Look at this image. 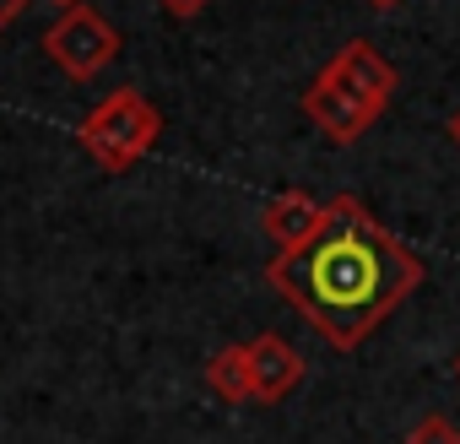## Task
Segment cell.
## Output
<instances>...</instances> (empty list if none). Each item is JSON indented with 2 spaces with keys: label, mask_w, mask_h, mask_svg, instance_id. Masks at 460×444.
<instances>
[{
  "label": "cell",
  "mask_w": 460,
  "mask_h": 444,
  "mask_svg": "<svg viewBox=\"0 0 460 444\" xmlns=\"http://www.w3.org/2000/svg\"><path fill=\"white\" fill-rule=\"evenodd\" d=\"M266 282L309 320L325 347L352 352L428 282V266L358 195H336L325 228L304 250L271 255Z\"/></svg>",
  "instance_id": "6da1fadb"
},
{
  "label": "cell",
  "mask_w": 460,
  "mask_h": 444,
  "mask_svg": "<svg viewBox=\"0 0 460 444\" xmlns=\"http://www.w3.org/2000/svg\"><path fill=\"white\" fill-rule=\"evenodd\" d=\"M163 136V109L141 93V87H114L103 103L87 109V120L76 125L82 152L103 168V173H130Z\"/></svg>",
  "instance_id": "7a4b0ae2"
},
{
  "label": "cell",
  "mask_w": 460,
  "mask_h": 444,
  "mask_svg": "<svg viewBox=\"0 0 460 444\" xmlns=\"http://www.w3.org/2000/svg\"><path fill=\"white\" fill-rule=\"evenodd\" d=\"M44 55H49V66H60L71 82H93V76H103L114 60H119V49H125V39H119V28L103 17V12H93L87 0H76V6H66L49 28H44Z\"/></svg>",
  "instance_id": "3957f363"
},
{
  "label": "cell",
  "mask_w": 460,
  "mask_h": 444,
  "mask_svg": "<svg viewBox=\"0 0 460 444\" xmlns=\"http://www.w3.org/2000/svg\"><path fill=\"white\" fill-rule=\"evenodd\" d=\"M304 120H309L314 130H325L331 141H341V147H347V141H358V136L379 120V109H368L358 93H347V87L320 66V76L304 87Z\"/></svg>",
  "instance_id": "277c9868"
},
{
  "label": "cell",
  "mask_w": 460,
  "mask_h": 444,
  "mask_svg": "<svg viewBox=\"0 0 460 444\" xmlns=\"http://www.w3.org/2000/svg\"><path fill=\"white\" fill-rule=\"evenodd\" d=\"M325 71L347 87V93H358L368 109H390V98H395V87H401V76H395V66L368 44V39H352V44H341L331 60H325Z\"/></svg>",
  "instance_id": "5b68a950"
},
{
  "label": "cell",
  "mask_w": 460,
  "mask_h": 444,
  "mask_svg": "<svg viewBox=\"0 0 460 444\" xmlns=\"http://www.w3.org/2000/svg\"><path fill=\"white\" fill-rule=\"evenodd\" d=\"M250 347V385H255V406H282L298 385H304V352L277 336V331H261Z\"/></svg>",
  "instance_id": "8992f818"
},
{
  "label": "cell",
  "mask_w": 460,
  "mask_h": 444,
  "mask_svg": "<svg viewBox=\"0 0 460 444\" xmlns=\"http://www.w3.org/2000/svg\"><path fill=\"white\" fill-rule=\"evenodd\" d=\"M325 217H331V200H320L309 190H282L261 211V234L277 244V255H293V250H304L325 228Z\"/></svg>",
  "instance_id": "52a82bcc"
},
{
  "label": "cell",
  "mask_w": 460,
  "mask_h": 444,
  "mask_svg": "<svg viewBox=\"0 0 460 444\" xmlns=\"http://www.w3.org/2000/svg\"><path fill=\"white\" fill-rule=\"evenodd\" d=\"M206 390L227 406H244L255 401V385H250V347L244 342H227L206 358Z\"/></svg>",
  "instance_id": "ba28073f"
},
{
  "label": "cell",
  "mask_w": 460,
  "mask_h": 444,
  "mask_svg": "<svg viewBox=\"0 0 460 444\" xmlns=\"http://www.w3.org/2000/svg\"><path fill=\"white\" fill-rule=\"evenodd\" d=\"M401 444H460V428H455V417H444V412H422V417L406 428Z\"/></svg>",
  "instance_id": "9c48e42d"
},
{
  "label": "cell",
  "mask_w": 460,
  "mask_h": 444,
  "mask_svg": "<svg viewBox=\"0 0 460 444\" xmlns=\"http://www.w3.org/2000/svg\"><path fill=\"white\" fill-rule=\"evenodd\" d=\"M33 6V0H0V33H6L12 22H22V12Z\"/></svg>",
  "instance_id": "30bf717a"
},
{
  "label": "cell",
  "mask_w": 460,
  "mask_h": 444,
  "mask_svg": "<svg viewBox=\"0 0 460 444\" xmlns=\"http://www.w3.org/2000/svg\"><path fill=\"white\" fill-rule=\"evenodd\" d=\"M157 6H163L168 17H195V12L206 6V0H157Z\"/></svg>",
  "instance_id": "8fae6325"
},
{
  "label": "cell",
  "mask_w": 460,
  "mask_h": 444,
  "mask_svg": "<svg viewBox=\"0 0 460 444\" xmlns=\"http://www.w3.org/2000/svg\"><path fill=\"white\" fill-rule=\"evenodd\" d=\"M444 130H449V141H455V152H460V109L449 114V125H444Z\"/></svg>",
  "instance_id": "7c38bea8"
},
{
  "label": "cell",
  "mask_w": 460,
  "mask_h": 444,
  "mask_svg": "<svg viewBox=\"0 0 460 444\" xmlns=\"http://www.w3.org/2000/svg\"><path fill=\"white\" fill-rule=\"evenodd\" d=\"M368 6H379V12H390V6H401V0H368Z\"/></svg>",
  "instance_id": "4fadbf2b"
},
{
  "label": "cell",
  "mask_w": 460,
  "mask_h": 444,
  "mask_svg": "<svg viewBox=\"0 0 460 444\" xmlns=\"http://www.w3.org/2000/svg\"><path fill=\"white\" fill-rule=\"evenodd\" d=\"M55 6H60V12H66V6H76V0H55Z\"/></svg>",
  "instance_id": "5bb4252c"
},
{
  "label": "cell",
  "mask_w": 460,
  "mask_h": 444,
  "mask_svg": "<svg viewBox=\"0 0 460 444\" xmlns=\"http://www.w3.org/2000/svg\"><path fill=\"white\" fill-rule=\"evenodd\" d=\"M455 379H460V358H455Z\"/></svg>",
  "instance_id": "9a60e30c"
}]
</instances>
